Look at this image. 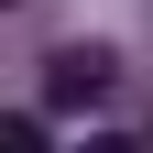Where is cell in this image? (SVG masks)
I'll use <instances>...</instances> for the list:
<instances>
[{
  "instance_id": "obj_1",
  "label": "cell",
  "mask_w": 153,
  "mask_h": 153,
  "mask_svg": "<svg viewBox=\"0 0 153 153\" xmlns=\"http://www.w3.org/2000/svg\"><path fill=\"white\" fill-rule=\"evenodd\" d=\"M109 76H120V55L109 44H66L44 66V109H76V99H109Z\"/></svg>"
}]
</instances>
